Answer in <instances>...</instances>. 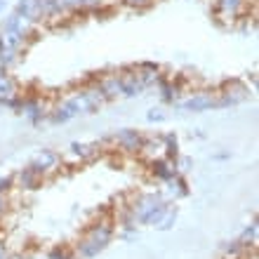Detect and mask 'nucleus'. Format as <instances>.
<instances>
[{"instance_id":"nucleus-1","label":"nucleus","mask_w":259,"mask_h":259,"mask_svg":"<svg viewBox=\"0 0 259 259\" xmlns=\"http://www.w3.org/2000/svg\"><path fill=\"white\" fill-rule=\"evenodd\" d=\"M111 238H113V226H111V222H97V224H92L88 231H85L80 243L75 245V252L82 259L97 257V254L111 243Z\"/></svg>"},{"instance_id":"nucleus-8","label":"nucleus","mask_w":259,"mask_h":259,"mask_svg":"<svg viewBox=\"0 0 259 259\" xmlns=\"http://www.w3.org/2000/svg\"><path fill=\"white\" fill-rule=\"evenodd\" d=\"M0 259H7V252H5V247L0 245Z\"/></svg>"},{"instance_id":"nucleus-4","label":"nucleus","mask_w":259,"mask_h":259,"mask_svg":"<svg viewBox=\"0 0 259 259\" xmlns=\"http://www.w3.org/2000/svg\"><path fill=\"white\" fill-rule=\"evenodd\" d=\"M17 95V85L10 75H0V102H12V97Z\"/></svg>"},{"instance_id":"nucleus-2","label":"nucleus","mask_w":259,"mask_h":259,"mask_svg":"<svg viewBox=\"0 0 259 259\" xmlns=\"http://www.w3.org/2000/svg\"><path fill=\"white\" fill-rule=\"evenodd\" d=\"M57 163H59V158L55 156V153H50V151H42L40 156L33 160V165H31V170L38 172V175H45V172L55 170Z\"/></svg>"},{"instance_id":"nucleus-7","label":"nucleus","mask_w":259,"mask_h":259,"mask_svg":"<svg viewBox=\"0 0 259 259\" xmlns=\"http://www.w3.org/2000/svg\"><path fill=\"white\" fill-rule=\"evenodd\" d=\"M5 210H7V200H5V196L0 193V214H3Z\"/></svg>"},{"instance_id":"nucleus-3","label":"nucleus","mask_w":259,"mask_h":259,"mask_svg":"<svg viewBox=\"0 0 259 259\" xmlns=\"http://www.w3.org/2000/svg\"><path fill=\"white\" fill-rule=\"evenodd\" d=\"M116 139L120 144V149H125V151H139V146H142V137L137 135L135 130H123Z\"/></svg>"},{"instance_id":"nucleus-9","label":"nucleus","mask_w":259,"mask_h":259,"mask_svg":"<svg viewBox=\"0 0 259 259\" xmlns=\"http://www.w3.org/2000/svg\"><path fill=\"white\" fill-rule=\"evenodd\" d=\"M3 7H5V0H0V10H3Z\"/></svg>"},{"instance_id":"nucleus-6","label":"nucleus","mask_w":259,"mask_h":259,"mask_svg":"<svg viewBox=\"0 0 259 259\" xmlns=\"http://www.w3.org/2000/svg\"><path fill=\"white\" fill-rule=\"evenodd\" d=\"M48 259H73V257H71L68 250H64V247H55L52 252H48Z\"/></svg>"},{"instance_id":"nucleus-5","label":"nucleus","mask_w":259,"mask_h":259,"mask_svg":"<svg viewBox=\"0 0 259 259\" xmlns=\"http://www.w3.org/2000/svg\"><path fill=\"white\" fill-rule=\"evenodd\" d=\"M212 104H214V99H212L210 95H196V97H193V99H189V102L184 104V109L203 111V109H210Z\"/></svg>"},{"instance_id":"nucleus-10","label":"nucleus","mask_w":259,"mask_h":259,"mask_svg":"<svg viewBox=\"0 0 259 259\" xmlns=\"http://www.w3.org/2000/svg\"><path fill=\"white\" fill-rule=\"evenodd\" d=\"M12 259H26V257H21V254H17V257H12Z\"/></svg>"}]
</instances>
